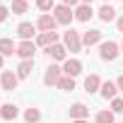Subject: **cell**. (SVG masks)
<instances>
[{"label":"cell","mask_w":123,"mask_h":123,"mask_svg":"<svg viewBox=\"0 0 123 123\" xmlns=\"http://www.w3.org/2000/svg\"><path fill=\"white\" fill-rule=\"evenodd\" d=\"M63 46H65L70 53H80V48H82V39H80V34L73 31V29H68V31L63 34Z\"/></svg>","instance_id":"1"},{"label":"cell","mask_w":123,"mask_h":123,"mask_svg":"<svg viewBox=\"0 0 123 123\" xmlns=\"http://www.w3.org/2000/svg\"><path fill=\"white\" fill-rule=\"evenodd\" d=\"M60 73H63V68H58V65H48L46 73H43V85H46V87H53V85L58 87L60 77H63Z\"/></svg>","instance_id":"2"},{"label":"cell","mask_w":123,"mask_h":123,"mask_svg":"<svg viewBox=\"0 0 123 123\" xmlns=\"http://www.w3.org/2000/svg\"><path fill=\"white\" fill-rule=\"evenodd\" d=\"M118 43L116 41H104L101 43V48H99V55H101V60H116L118 58Z\"/></svg>","instance_id":"3"},{"label":"cell","mask_w":123,"mask_h":123,"mask_svg":"<svg viewBox=\"0 0 123 123\" xmlns=\"http://www.w3.org/2000/svg\"><path fill=\"white\" fill-rule=\"evenodd\" d=\"M53 17H55L58 24H70L73 17H75V12H73L68 5H58V7H53Z\"/></svg>","instance_id":"4"},{"label":"cell","mask_w":123,"mask_h":123,"mask_svg":"<svg viewBox=\"0 0 123 123\" xmlns=\"http://www.w3.org/2000/svg\"><path fill=\"white\" fill-rule=\"evenodd\" d=\"M34 51H36V43H31V41L17 43V55H19L22 60H34Z\"/></svg>","instance_id":"5"},{"label":"cell","mask_w":123,"mask_h":123,"mask_svg":"<svg viewBox=\"0 0 123 123\" xmlns=\"http://www.w3.org/2000/svg\"><path fill=\"white\" fill-rule=\"evenodd\" d=\"M63 73L68 75V77H77L80 73H82V63L77 58H68L65 63H63Z\"/></svg>","instance_id":"6"},{"label":"cell","mask_w":123,"mask_h":123,"mask_svg":"<svg viewBox=\"0 0 123 123\" xmlns=\"http://www.w3.org/2000/svg\"><path fill=\"white\" fill-rule=\"evenodd\" d=\"M17 75L12 73V70H3V77H0V87H3L5 92H12L15 87H17Z\"/></svg>","instance_id":"7"},{"label":"cell","mask_w":123,"mask_h":123,"mask_svg":"<svg viewBox=\"0 0 123 123\" xmlns=\"http://www.w3.org/2000/svg\"><path fill=\"white\" fill-rule=\"evenodd\" d=\"M53 43H58V34H55V31H41V34L36 36V46L51 48Z\"/></svg>","instance_id":"8"},{"label":"cell","mask_w":123,"mask_h":123,"mask_svg":"<svg viewBox=\"0 0 123 123\" xmlns=\"http://www.w3.org/2000/svg\"><path fill=\"white\" fill-rule=\"evenodd\" d=\"M55 17L53 15H41L39 19H36V29H41V31H53L55 29Z\"/></svg>","instance_id":"9"},{"label":"cell","mask_w":123,"mask_h":123,"mask_svg":"<svg viewBox=\"0 0 123 123\" xmlns=\"http://www.w3.org/2000/svg\"><path fill=\"white\" fill-rule=\"evenodd\" d=\"M17 34H19L22 41H31V36L36 34V24H31V22H22V24L17 27Z\"/></svg>","instance_id":"10"},{"label":"cell","mask_w":123,"mask_h":123,"mask_svg":"<svg viewBox=\"0 0 123 123\" xmlns=\"http://www.w3.org/2000/svg\"><path fill=\"white\" fill-rule=\"evenodd\" d=\"M53 60H63V63H65V60H68V48L63 46V43H53L48 51H46Z\"/></svg>","instance_id":"11"},{"label":"cell","mask_w":123,"mask_h":123,"mask_svg":"<svg viewBox=\"0 0 123 123\" xmlns=\"http://www.w3.org/2000/svg\"><path fill=\"white\" fill-rule=\"evenodd\" d=\"M87 116H89V109H87L82 101H77V104L70 106V118H73V121H80V118H87Z\"/></svg>","instance_id":"12"},{"label":"cell","mask_w":123,"mask_h":123,"mask_svg":"<svg viewBox=\"0 0 123 123\" xmlns=\"http://www.w3.org/2000/svg\"><path fill=\"white\" fill-rule=\"evenodd\" d=\"M92 17H94L92 5H80V7L75 10V19H77V22H89Z\"/></svg>","instance_id":"13"},{"label":"cell","mask_w":123,"mask_h":123,"mask_svg":"<svg viewBox=\"0 0 123 123\" xmlns=\"http://www.w3.org/2000/svg\"><path fill=\"white\" fill-rule=\"evenodd\" d=\"M99 89H101L99 75H89V77L85 80V92H87V94H94V92H99Z\"/></svg>","instance_id":"14"},{"label":"cell","mask_w":123,"mask_h":123,"mask_svg":"<svg viewBox=\"0 0 123 123\" xmlns=\"http://www.w3.org/2000/svg\"><path fill=\"white\" fill-rule=\"evenodd\" d=\"M99 92H101V97H104V99H116L118 87H116V82H111V80H109V82H101V89H99Z\"/></svg>","instance_id":"15"},{"label":"cell","mask_w":123,"mask_h":123,"mask_svg":"<svg viewBox=\"0 0 123 123\" xmlns=\"http://www.w3.org/2000/svg\"><path fill=\"white\" fill-rule=\"evenodd\" d=\"M0 116H3L5 121H15L19 116V111H17L15 104H5V106H0Z\"/></svg>","instance_id":"16"},{"label":"cell","mask_w":123,"mask_h":123,"mask_svg":"<svg viewBox=\"0 0 123 123\" xmlns=\"http://www.w3.org/2000/svg\"><path fill=\"white\" fill-rule=\"evenodd\" d=\"M99 19H101V22H111V19H116V10H113L109 3H104V5L99 7Z\"/></svg>","instance_id":"17"},{"label":"cell","mask_w":123,"mask_h":123,"mask_svg":"<svg viewBox=\"0 0 123 123\" xmlns=\"http://www.w3.org/2000/svg\"><path fill=\"white\" fill-rule=\"evenodd\" d=\"M101 41V31H97V29H89V31H85V36H82V43L85 46H94V43H99Z\"/></svg>","instance_id":"18"},{"label":"cell","mask_w":123,"mask_h":123,"mask_svg":"<svg viewBox=\"0 0 123 123\" xmlns=\"http://www.w3.org/2000/svg\"><path fill=\"white\" fill-rule=\"evenodd\" d=\"M17 53V46L12 43V39H0V55H12Z\"/></svg>","instance_id":"19"},{"label":"cell","mask_w":123,"mask_h":123,"mask_svg":"<svg viewBox=\"0 0 123 123\" xmlns=\"http://www.w3.org/2000/svg\"><path fill=\"white\" fill-rule=\"evenodd\" d=\"M31 70H34V60H22L19 63V68H17V77H29L31 75Z\"/></svg>","instance_id":"20"},{"label":"cell","mask_w":123,"mask_h":123,"mask_svg":"<svg viewBox=\"0 0 123 123\" xmlns=\"http://www.w3.org/2000/svg\"><path fill=\"white\" fill-rule=\"evenodd\" d=\"M24 121H27V123H36V121H41V111L34 109V106H29V109L24 111Z\"/></svg>","instance_id":"21"},{"label":"cell","mask_w":123,"mask_h":123,"mask_svg":"<svg viewBox=\"0 0 123 123\" xmlns=\"http://www.w3.org/2000/svg\"><path fill=\"white\" fill-rule=\"evenodd\" d=\"M58 87L63 89V92H73V89H75V77H68V75H65V77H60Z\"/></svg>","instance_id":"22"},{"label":"cell","mask_w":123,"mask_h":123,"mask_svg":"<svg viewBox=\"0 0 123 123\" xmlns=\"http://www.w3.org/2000/svg\"><path fill=\"white\" fill-rule=\"evenodd\" d=\"M113 111H99L97 113V123H113Z\"/></svg>","instance_id":"23"},{"label":"cell","mask_w":123,"mask_h":123,"mask_svg":"<svg viewBox=\"0 0 123 123\" xmlns=\"http://www.w3.org/2000/svg\"><path fill=\"white\" fill-rule=\"evenodd\" d=\"M12 12L15 15H24L27 12V0H12Z\"/></svg>","instance_id":"24"},{"label":"cell","mask_w":123,"mask_h":123,"mask_svg":"<svg viewBox=\"0 0 123 123\" xmlns=\"http://www.w3.org/2000/svg\"><path fill=\"white\" fill-rule=\"evenodd\" d=\"M36 5H39V10L46 15L48 10H53V0H36Z\"/></svg>","instance_id":"25"},{"label":"cell","mask_w":123,"mask_h":123,"mask_svg":"<svg viewBox=\"0 0 123 123\" xmlns=\"http://www.w3.org/2000/svg\"><path fill=\"white\" fill-rule=\"evenodd\" d=\"M111 111L113 113H121L123 111V99H111Z\"/></svg>","instance_id":"26"},{"label":"cell","mask_w":123,"mask_h":123,"mask_svg":"<svg viewBox=\"0 0 123 123\" xmlns=\"http://www.w3.org/2000/svg\"><path fill=\"white\" fill-rule=\"evenodd\" d=\"M7 15H10V10L0 5V22H5V19H7Z\"/></svg>","instance_id":"27"},{"label":"cell","mask_w":123,"mask_h":123,"mask_svg":"<svg viewBox=\"0 0 123 123\" xmlns=\"http://www.w3.org/2000/svg\"><path fill=\"white\" fill-rule=\"evenodd\" d=\"M116 87H118V89H121V92H123V75H121V77H118V80H116Z\"/></svg>","instance_id":"28"},{"label":"cell","mask_w":123,"mask_h":123,"mask_svg":"<svg viewBox=\"0 0 123 123\" xmlns=\"http://www.w3.org/2000/svg\"><path fill=\"white\" fill-rule=\"evenodd\" d=\"M116 24H118V31H123V17H118V22H116Z\"/></svg>","instance_id":"29"},{"label":"cell","mask_w":123,"mask_h":123,"mask_svg":"<svg viewBox=\"0 0 123 123\" xmlns=\"http://www.w3.org/2000/svg\"><path fill=\"white\" fill-rule=\"evenodd\" d=\"M75 3H77V0H63V5H68V7H70V5H75Z\"/></svg>","instance_id":"30"},{"label":"cell","mask_w":123,"mask_h":123,"mask_svg":"<svg viewBox=\"0 0 123 123\" xmlns=\"http://www.w3.org/2000/svg\"><path fill=\"white\" fill-rule=\"evenodd\" d=\"M73 123H87V118H80V121H73Z\"/></svg>","instance_id":"31"},{"label":"cell","mask_w":123,"mask_h":123,"mask_svg":"<svg viewBox=\"0 0 123 123\" xmlns=\"http://www.w3.org/2000/svg\"><path fill=\"white\" fill-rule=\"evenodd\" d=\"M82 5H92V0H82Z\"/></svg>","instance_id":"32"},{"label":"cell","mask_w":123,"mask_h":123,"mask_svg":"<svg viewBox=\"0 0 123 123\" xmlns=\"http://www.w3.org/2000/svg\"><path fill=\"white\" fill-rule=\"evenodd\" d=\"M0 68H3V55H0Z\"/></svg>","instance_id":"33"},{"label":"cell","mask_w":123,"mask_h":123,"mask_svg":"<svg viewBox=\"0 0 123 123\" xmlns=\"http://www.w3.org/2000/svg\"><path fill=\"white\" fill-rule=\"evenodd\" d=\"M121 51H123V43H121Z\"/></svg>","instance_id":"34"},{"label":"cell","mask_w":123,"mask_h":123,"mask_svg":"<svg viewBox=\"0 0 123 123\" xmlns=\"http://www.w3.org/2000/svg\"><path fill=\"white\" fill-rule=\"evenodd\" d=\"M104 3H109V0H104Z\"/></svg>","instance_id":"35"},{"label":"cell","mask_w":123,"mask_h":123,"mask_svg":"<svg viewBox=\"0 0 123 123\" xmlns=\"http://www.w3.org/2000/svg\"><path fill=\"white\" fill-rule=\"evenodd\" d=\"M0 89H3V87H0Z\"/></svg>","instance_id":"36"}]
</instances>
